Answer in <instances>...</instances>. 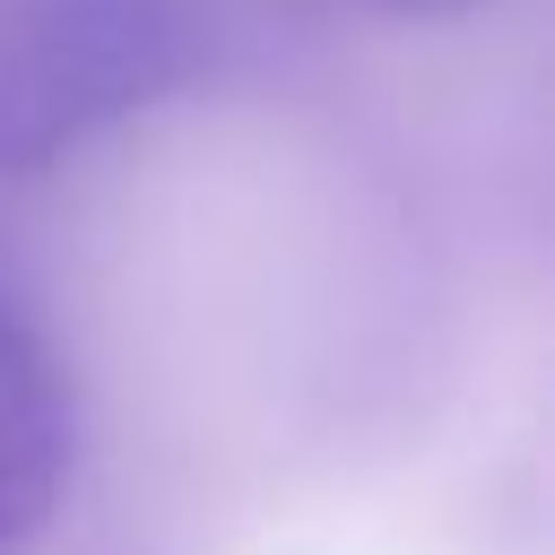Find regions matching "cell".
Instances as JSON below:
<instances>
[{
  "instance_id": "1",
  "label": "cell",
  "mask_w": 555,
  "mask_h": 555,
  "mask_svg": "<svg viewBox=\"0 0 555 555\" xmlns=\"http://www.w3.org/2000/svg\"><path fill=\"white\" fill-rule=\"evenodd\" d=\"M199 0H0V173H52L199 78Z\"/></svg>"
},
{
  "instance_id": "2",
  "label": "cell",
  "mask_w": 555,
  "mask_h": 555,
  "mask_svg": "<svg viewBox=\"0 0 555 555\" xmlns=\"http://www.w3.org/2000/svg\"><path fill=\"white\" fill-rule=\"evenodd\" d=\"M69 382L52 364V347L35 338V321L0 295V546L35 538L61 512L69 486Z\"/></svg>"
},
{
  "instance_id": "3",
  "label": "cell",
  "mask_w": 555,
  "mask_h": 555,
  "mask_svg": "<svg viewBox=\"0 0 555 555\" xmlns=\"http://www.w3.org/2000/svg\"><path fill=\"white\" fill-rule=\"evenodd\" d=\"M356 9H382V17H460L477 0H356Z\"/></svg>"
}]
</instances>
